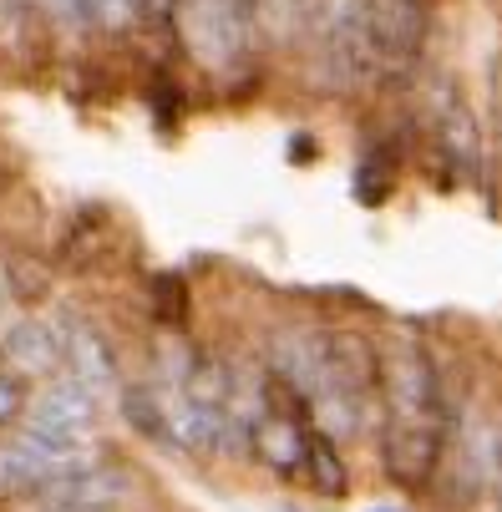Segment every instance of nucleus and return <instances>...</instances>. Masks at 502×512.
<instances>
[{"label":"nucleus","instance_id":"f257e3e1","mask_svg":"<svg viewBox=\"0 0 502 512\" xmlns=\"http://www.w3.org/2000/svg\"><path fill=\"white\" fill-rule=\"evenodd\" d=\"M264 371L290 391L330 442L376 436L381 416V340L361 325L290 320L264 340Z\"/></svg>","mask_w":502,"mask_h":512},{"label":"nucleus","instance_id":"f03ea898","mask_svg":"<svg viewBox=\"0 0 502 512\" xmlns=\"http://www.w3.org/2000/svg\"><path fill=\"white\" fill-rule=\"evenodd\" d=\"M452 371L421 335L381 345V416H376V467L396 492H432L452 436Z\"/></svg>","mask_w":502,"mask_h":512},{"label":"nucleus","instance_id":"7ed1b4c3","mask_svg":"<svg viewBox=\"0 0 502 512\" xmlns=\"http://www.w3.org/2000/svg\"><path fill=\"white\" fill-rule=\"evenodd\" d=\"M173 41L219 92H244L259 82V0H178Z\"/></svg>","mask_w":502,"mask_h":512},{"label":"nucleus","instance_id":"20e7f679","mask_svg":"<svg viewBox=\"0 0 502 512\" xmlns=\"http://www.w3.org/2000/svg\"><path fill=\"white\" fill-rule=\"evenodd\" d=\"M447 0H366L371 97H401L432 77V46Z\"/></svg>","mask_w":502,"mask_h":512},{"label":"nucleus","instance_id":"39448f33","mask_svg":"<svg viewBox=\"0 0 502 512\" xmlns=\"http://www.w3.org/2000/svg\"><path fill=\"white\" fill-rule=\"evenodd\" d=\"M300 82L310 97L350 102L371 92L366 61V0H315L310 36L300 46Z\"/></svg>","mask_w":502,"mask_h":512},{"label":"nucleus","instance_id":"423d86ee","mask_svg":"<svg viewBox=\"0 0 502 512\" xmlns=\"http://www.w3.org/2000/svg\"><path fill=\"white\" fill-rule=\"evenodd\" d=\"M426 142H432V158L447 188H482V173H487L482 117L467 102V92L442 71L426 82Z\"/></svg>","mask_w":502,"mask_h":512},{"label":"nucleus","instance_id":"0eeeda50","mask_svg":"<svg viewBox=\"0 0 502 512\" xmlns=\"http://www.w3.org/2000/svg\"><path fill=\"white\" fill-rule=\"evenodd\" d=\"M142 502V472L97 452L92 462L61 472L31 497V512H132Z\"/></svg>","mask_w":502,"mask_h":512},{"label":"nucleus","instance_id":"6e6552de","mask_svg":"<svg viewBox=\"0 0 502 512\" xmlns=\"http://www.w3.org/2000/svg\"><path fill=\"white\" fill-rule=\"evenodd\" d=\"M51 320H56V335H61V376L87 386L97 401L117 396L122 391V360H117L112 335L77 305H56Z\"/></svg>","mask_w":502,"mask_h":512},{"label":"nucleus","instance_id":"1a4fd4ad","mask_svg":"<svg viewBox=\"0 0 502 512\" xmlns=\"http://www.w3.org/2000/svg\"><path fill=\"white\" fill-rule=\"evenodd\" d=\"M26 431H41L51 442H71V447H97V426H102V401L77 386L71 376H51L36 396H26L21 421Z\"/></svg>","mask_w":502,"mask_h":512},{"label":"nucleus","instance_id":"9d476101","mask_svg":"<svg viewBox=\"0 0 502 512\" xmlns=\"http://www.w3.org/2000/svg\"><path fill=\"white\" fill-rule=\"evenodd\" d=\"M0 365L21 381H51L61 376V335L51 315H16L0 330Z\"/></svg>","mask_w":502,"mask_h":512},{"label":"nucleus","instance_id":"9b49d317","mask_svg":"<svg viewBox=\"0 0 502 512\" xmlns=\"http://www.w3.org/2000/svg\"><path fill=\"white\" fill-rule=\"evenodd\" d=\"M97 36L107 41H137V36H173L178 0H92Z\"/></svg>","mask_w":502,"mask_h":512},{"label":"nucleus","instance_id":"f8f14e48","mask_svg":"<svg viewBox=\"0 0 502 512\" xmlns=\"http://www.w3.org/2000/svg\"><path fill=\"white\" fill-rule=\"evenodd\" d=\"M315 0H259V46L264 56H300L310 36Z\"/></svg>","mask_w":502,"mask_h":512},{"label":"nucleus","instance_id":"ddd939ff","mask_svg":"<svg viewBox=\"0 0 502 512\" xmlns=\"http://www.w3.org/2000/svg\"><path fill=\"white\" fill-rule=\"evenodd\" d=\"M401 153H406V148H401L396 137H376V142H366L361 163H355V178H350L355 203L376 208V203H386V198L396 193V178H401Z\"/></svg>","mask_w":502,"mask_h":512},{"label":"nucleus","instance_id":"4468645a","mask_svg":"<svg viewBox=\"0 0 502 512\" xmlns=\"http://www.w3.org/2000/svg\"><path fill=\"white\" fill-rule=\"evenodd\" d=\"M300 487H310L320 502H345V497H350V467H345L340 447L330 442L325 431L315 436V447H310V462H305Z\"/></svg>","mask_w":502,"mask_h":512},{"label":"nucleus","instance_id":"2eb2a0df","mask_svg":"<svg viewBox=\"0 0 502 512\" xmlns=\"http://www.w3.org/2000/svg\"><path fill=\"white\" fill-rule=\"evenodd\" d=\"M153 300H158V320H163L168 330H183V320H188V295H183V284H178L173 274H158V279H153Z\"/></svg>","mask_w":502,"mask_h":512},{"label":"nucleus","instance_id":"dca6fc26","mask_svg":"<svg viewBox=\"0 0 502 512\" xmlns=\"http://www.w3.org/2000/svg\"><path fill=\"white\" fill-rule=\"evenodd\" d=\"M482 497L492 512H502V416L492 426V442H487V477H482Z\"/></svg>","mask_w":502,"mask_h":512},{"label":"nucleus","instance_id":"f3484780","mask_svg":"<svg viewBox=\"0 0 502 512\" xmlns=\"http://www.w3.org/2000/svg\"><path fill=\"white\" fill-rule=\"evenodd\" d=\"M26 381L21 376H11L6 365H0V431H11L16 421H21V411H26V391H21Z\"/></svg>","mask_w":502,"mask_h":512},{"label":"nucleus","instance_id":"a211bd4d","mask_svg":"<svg viewBox=\"0 0 502 512\" xmlns=\"http://www.w3.org/2000/svg\"><path fill=\"white\" fill-rule=\"evenodd\" d=\"M492 122H497V153H502V46H497V82H492Z\"/></svg>","mask_w":502,"mask_h":512},{"label":"nucleus","instance_id":"6ab92c4d","mask_svg":"<svg viewBox=\"0 0 502 512\" xmlns=\"http://www.w3.org/2000/svg\"><path fill=\"white\" fill-rule=\"evenodd\" d=\"M290 163H315V137H290Z\"/></svg>","mask_w":502,"mask_h":512},{"label":"nucleus","instance_id":"aec40b11","mask_svg":"<svg viewBox=\"0 0 502 512\" xmlns=\"http://www.w3.org/2000/svg\"><path fill=\"white\" fill-rule=\"evenodd\" d=\"M366 512H411V507H401V502H381V507H366Z\"/></svg>","mask_w":502,"mask_h":512}]
</instances>
